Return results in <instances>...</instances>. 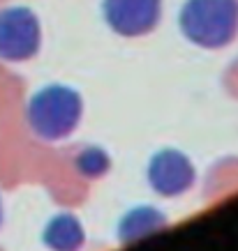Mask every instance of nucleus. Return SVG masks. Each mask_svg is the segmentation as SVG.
Listing matches in <instances>:
<instances>
[{
  "instance_id": "nucleus-1",
  "label": "nucleus",
  "mask_w": 238,
  "mask_h": 251,
  "mask_svg": "<svg viewBox=\"0 0 238 251\" xmlns=\"http://www.w3.org/2000/svg\"><path fill=\"white\" fill-rule=\"evenodd\" d=\"M84 97L69 85H44L26 104V122L39 141L58 143L79 129Z\"/></svg>"
},
{
  "instance_id": "nucleus-2",
  "label": "nucleus",
  "mask_w": 238,
  "mask_h": 251,
  "mask_svg": "<svg viewBox=\"0 0 238 251\" xmlns=\"http://www.w3.org/2000/svg\"><path fill=\"white\" fill-rule=\"evenodd\" d=\"M178 28L199 49H224L238 37V0H185Z\"/></svg>"
},
{
  "instance_id": "nucleus-3",
  "label": "nucleus",
  "mask_w": 238,
  "mask_h": 251,
  "mask_svg": "<svg viewBox=\"0 0 238 251\" xmlns=\"http://www.w3.org/2000/svg\"><path fill=\"white\" fill-rule=\"evenodd\" d=\"M42 49V23L30 7L0 9V60L26 62Z\"/></svg>"
},
{
  "instance_id": "nucleus-4",
  "label": "nucleus",
  "mask_w": 238,
  "mask_h": 251,
  "mask_svg": "<svg viewBox=\"0 0 238 251\" xmlns=\"http://www.w3.org/2000/svg\"><path fill=\"white\" fill-rule=\"evenodd\" d=\"M148 187L162 198H178L197 184V166L176 148H164L150 157L146 166Z\"/></svg>"
},
{
  "instance_id": "nucleus-5",
  "label": "nucleus",
  "mask_w": 238,
  "mask_h": 251,
  "mask_svg": "<svg viewBox=\"0 0 238 251\" xmlns=\"http://www.w3.org/2000/svg\"><path fill=\"white\" fill-rule=\"evenodd\" d=\"M102 16L116 35L144 37L160 25L162 0H102Z\"/></svg>"
},
{
  "instance_id": "nucleus-6",
  "label": "nucleus",
  "mask_w": 238,
  "mask_h": 251,
  "mask_svg": "<svg viewBox=\"0 0 238 251\" xmlns=\"http://www.w3.org/2000/svg\"><path fill=\"white\" fill-rule=\"evenodd\" d=\"M167 224H169L167 214L155 205H137L127 210L118 221V242L134 244L139 240H146L157 230H164Z\"/></svg>"
},
{
  "instance_id": "nucleus-7",
  "label": "nucleus",
  "mask_w": 238,
  "mask_h": 251,
  "mask_svg": "<svg viewBox=\"0 0 238 251\" xmlns=\"http://www.w3.org/2000/svg\"><path fill=\"white\" fill-rule=\"evenodd\" d=\"M42 242L49 251H81L86 244V228L74 214H54L42 230Z\"/></svg>"
},
{
  "instance_id": "nucleus-8",
  "label": "nucleus",
  "mask_w": 238,
  "mask_h": 251,
  "mask_svg": "<svg viewBox=\"0 0 238 251\" xmlns=\"http://www.w3.org/2000/svg\"><path fill=\"white\" fill-rule=\"evenodd\" d=\"M72 166L86 180H100L111 171V154L100 145H84L74 152Z\"/></svg>"
},
{
  "instance_id": "nucleus-9",
  "label": "nucleus",
  "mask_w": 238,
  "mask_h": 251,
  "mask_svg": "<svg viewBox=\"0 0 238 251\" xmlns=\"http://www.w3.org/2000/svg\"><path fill=\"white\" fill-rule=\"evenodd\" d=\"M2 217L5 214H2V198H0V226H2Z\"/></svg>"
}]
</instances>
